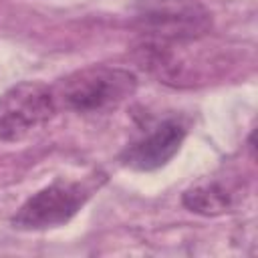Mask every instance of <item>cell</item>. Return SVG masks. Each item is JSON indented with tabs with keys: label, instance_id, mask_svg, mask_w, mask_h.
<instances>
[{
	"label": "cell",
	"instance_id": "8992f818",
	"mask_svg": "<svg viewBox=\"0 0 258 258\" xmlns=\"http://www.w3.org/2000/svg\"><path fill=\"white\" fill-rule=\"evenodd\" d=\"M236 200H238V189L220 179L196 183L183 194V206L189 212L202 216H218L230 212L236 206Z\"/></svg>",
	"mask_w": 258,
	"mask_h": 258
},
{
	"label": "cell",
	"instance_id": "277c9868",
	"mask_svg": "<svg viewBox=\"0 0 258 258\" xmlns=\"http://www.w3.org/2000/svg\"><path fill=\"white\" fill-rule=\"evenodd\" d=\"M93 187L81 181L56 179L32 194L12 218L18 230H46L67 224L91 198Z\"/></svg>",
	"mask_w": 258,
	"mask_h": 258
},
{
	"label": "cell",
	"instance_id": "6da1fadb",
	"mask_svg": "<svg viewBox=\"0 0 258 258\" xmlns=\"http://www.w3.org/2000/svg\"><path fill=\"white\" fill-rule=\"evenodd\" d=\"M137 89V77L121 67L93 64L75 71L52 89L56 105L75 113H105L127 101Z\"/></svg>",
	"mask_w": 258,
	"mask_h": 258
},
{
	"label": "cell",
	"instance_id": "5b68a950",
	"mask_svg": "<svg viewBox=\"0 0 258 258\" xmlns=\"http://www.w3.org/2000/svg\"><path fill=\"white\" fill-rule=\"evenodd\" d=\"M185 127L177 119H165L143 137L125 147L121 161L137 171H153L163 167L181 147Z\"/></svg>",
	"mask_w": 258,
	"mask_h": 258
},
{
	"label": "cell",
	"instance_id": "7a4b0ae2",
	"mask_svg": "<svg viewBox=\"0 0 258 258\" xmlns=\"http://www.w3.org/2000/svg\"><path fill=\"white\" fill-rule=\"evenodd\" d=\"M135 26L145 40L183 44L210 32L212 14L200 0H139Z\"/></svg>",
	"mask_w": 258,
	"mask_h": 258
},
{
	"label": "cell",
	"instance_id": "3957f363",
	"mask_svg": "<svg viewBox=\"0 0 258 258\" xmlns=\"http://www.w3.org/2000/svg\"><path fill=\"white\" fill-rule=\"evenodd\" d=\"M58 105L50 87L38 81H22L0 97V139L16 143L46 125Z\"/></svg>",
	"mask_w": 258,
	"mask_h": 258
}]
</instances>
